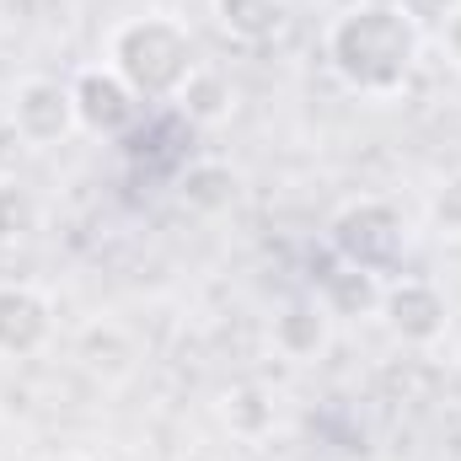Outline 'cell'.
Wrapping results in <instances>:
<instances>
[{"instance_id":"obj_1","label":"cell","mask_w":461,"mask_h":461,"mask_svg":"<svg viewBox=\"0 0 461 461\" xmlns=\"http://www.w3.org/2000/svg\"><path fill=\"white\" fill-rule=\"evenodd\" d=\"M419 59H424V27L397 0H348L322 27V65L344 92L365 103L402 97Z\"/></svg>"},{"instance_id":"obj_2","label":"cell","mask_w":461,"mask_h":461,"mask_svg":"<svg viewBox=\"0 0 461 461\" xmlns=\"http://www.w3.org/2000/svg\"><path fill=\"white\" fill-rule=\"evenodd\" d=\"M103 65L140 103H172L204 59H199V43H194L188 22H177L167 11H145V16H123L108 32V59Z\"/></svg>"},{"instance_id":"obj_3","label":"cell","mask_w":461,"mask_h":461,"mask_svg":"<svg viewBox=\"0 0 461 461\" xmlns=\"http://www.w3.org/2000/svg\"><path fill=\"white\" fill-rule=\"evenodd\" d=\"M328 247H333V258L344 268H365L375 279H397L402 258H408V215H402V204H392L381 194L348 199L328 221Z\"/></svg>"},{"instance_id":"obj_4","label":"cell","mask_w":461,"mask_h":461,"mask_svg":"<svg viewBox=\"0 0 461 461\" xmlns=\"http://www.w3.org/2000/svg\"><path fill=\"white\" fill-rule=\"evenodd\" d=\"M375 317L386 322V333H392L397 344H408V348H435L451 333V301H446V290H440L435 279H424V274H397V279H386Z\"/></svg>"},{"instance_id":"obj_5","label":"cell","mask_w":461,"mask_h":461,"mask_svg":"<svg viewBox=\"0 0 461 461\" xmlns=\"http://www.w3.org/2000/svg\"><path fill=\"white\" fill-rule=\"evenodd\" d=\"M70 97H76V129L92 134V140H123L145 113V103L118 81L108 65L76 70L70 76Z\"/></svg>"},{"instance_id":"obj_6","label":"cell","mask_w":461,"mask_h":461,"mask_svg":"<svg viewBox=\"0 0 461 461\" xmlns=\"http://www.w3.org/2000/svg\"><path fill=\"white\" fill-rule=\"evenodd\" d=\"M11 134L27 145V150H49L59 145L65 134H76V97H70V81H54V76H27L11 97Z\"/></svg>"},{"instance_id":"obj_7","label":"cell","mask_w":461,"mask_h":461,"mask_svg":"<svg viewBox=\"0 0 461 461\" xmlns=\"http://www.w3.org/2000/svg\"><path fill=\"white\" fill-rule=\"evenodd\" d=\"M54 344V301L27 279H0V359H38Z\"/></svg>"},{"instance_id":"obj_8","label":"cell","mask_w":461,"mask_h":461,"mask_svg":"<svg viewBox=\"0 0 461 461\" xmlns=\"http://www.w3.org/2000/svg\"><path fill=\"white\" fill-rule=\"evenodd\" d=\"M268 344H274L279 359H290V365H317L328 354V344H333V312L317 295H295V301H285L274 312Z\"/></svg>"},{"instance_id":"obj_9","label":"cell","mask_w":461,"mask_h":461,"mask_svg":"<svg viewBox=\"0 0 461 461\" xmlns=\"http://www.w3.org/2000/svg\"><path fill=\"white\" fill-rule=\"evenodd\" d=\"M215 22L221 32L247 43V49H268L290 32L295 22V0H215Z\"/></svg>"},{"instance_id":"obj_10","label":"cell","mask_w":461,"mask_h":461,"mask_svg":"<svg viewBox=\"0 0 461 461\" xmlns=\"http://www.w3.org/2000/svg\"><path fill=\"white\" fill-rule=\"evenodd\" d=\"M172 108L188 118V123H199V129H215V123H226L230 108H236V86H230L226 70L199 65V70L188 76V86L172 97Z\"/></svg>"},{"instance_id":"obj_11","label":"cell","mask_w":461,"mask_h":461,"mask_svg":"<svg viewBox=\"0 0 461 461\" xmlns=\"http://www.w3.org/2000/svg\"><path fill=\"white\" fill-rule=\"evenodd\" d=\"M381 290H386V279L339 263V274H328V279L317 285V301L333 312V322H344V317H375V312H381Z\"/></svg>"},{"instance_id":"obj_12","label":"cell","mask_w":461,"mask_h":461,"mask_svg":"<svg viewBox=\"0 0 461 461\" xmlns=\"http://www.w3.org/2000/svg\"><path fill=\"white\" fill-rule=\"evenodd\" d=\"M241 194V177L230 172L226 161H194L183 177H177V199L194 210V215H221L236 204Z\"/></svg>"},{"instance_id":"obj_13","label":"cell","mask_w":461,"mask_h":461,"mask_svg":"<svg viewBox=\"0 0 461 461\" xmlns=\"http://www.w3.org/2000/svg\"><path fill=\"white\" fill-rule=\"evenodd\" d=\"M221 419H226L230 435H241V440H263V435L274 429L279 408H274V397H268L258 381H236L226 397H221Z\"/></svg>"},{"instance_id":"obj_14","label":"cell","mask_w":461,"mask_h":461,"mask_svg":"<svg viewBox=\"0 0 461 461\" xmlns=\"http://www.w3.org/2000/svg\"><path fill=\"white\" fill-rule=\"evenodd\" d=\"M43 221V210H38V199H32V188H22L16 177H0V241L11 247V241H27L32 230Z\"/></svg>"},{"instance_id":"obj_15","label":"cell","mask_w":461,"mask_h":461,"mask_svg":"<svg viewBox=\"0 0 461 461\" xmlns=\"http://www.w3.org/2000/svg\"><path fill=\"white\" fill-rule=\"evenodd\" d=\"M440 49H446V59H451V70L461 76V0L446 11V22H440Z\"/></svg>"},{"instance_id":"obj_16","label":"cell","mask_w":461,"mask_h":461,"mask_svg":"<svg viewBox=\"0 0 461 461\" xmlns=\"http://www.w3.org/2000/svg\"><path fill=\"white\" fill-rule=\"evenodd\" d=\"M43 461H86V456H76V451H65V456H43Z\"/></svg>"}]
</instances>
